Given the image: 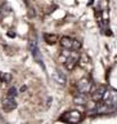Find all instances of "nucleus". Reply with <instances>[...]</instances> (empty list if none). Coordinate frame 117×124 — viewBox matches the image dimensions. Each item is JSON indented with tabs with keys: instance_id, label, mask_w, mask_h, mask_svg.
Instances as JSON below:
<instances>
[{
	"instance_id": "6",
	"label": "nucleus",
	"mask_w": 117,
	"mask_h": 124,
	"mask_svg": "<svg viewBox=\"0 0 117 124\" xmlns=\"http://www.w3.org/2000/svg\"><path fill=\"white\" fill-rule=\"evenodd\" d=\"M90 89H91V81L89 79H81L77 83V91H79L80 94H86V93L90 92Z\"/></svg>"
},
{
	"instance_id": "2",
	"label": "nucleus",
	"mask_w": 117,
	"mask_h": 124,
	"mask_svg": "<svg viewBox=\"0 0 117 124\" xmlns=\"http://www.w3.org/2000/svg\"><path fill=\"white\" fill-rule=\"evenodd\" d=\"M59 120L67 123H79L83 120V114L77 110H69V111H66L59 118Z\"/></svg>"
},
{
	"instance_id": "1",
	"label": "nucleus",
	"mask_w": 117,
	"mask_h": 124,
	"mask_svg": "<svg viewBox=\"0 0 117 124\" xmlns=\"http://www.w3.org/2000/svg\"><path fill=\"white\" fill-rule=\"evenodd\" d=\"M28 49H30L31 54H32L34 60L36 61L42 69H45L44 62H42V57H41V53H40V49H39V45H37L36 39H30V41H28Z\"/></svg>"
},
{
	"instance_id": "4",
	"label": "nucleus",
	"mask_w": 117,
	"mask_h": 124,
	"mask_svg": "<svg viewBox=\"0 0 117 124\" xmlns=\"http://www.w3.org/2000/svg\"><path fill=\"white\" fill-rule=\"evenodd\" d=\"M66 60H64V67L68 71H72L76 67V65L79 63V54L76 52H67L66 50Z\"/></svg>"
},
{
	"instance_id": "3",
	"label": "nucleus",
	"mask_w": 117,
	"mask_h": 124,
	"mask_svg": "<svg viewBox=\"0 0 117 124\" xmlns=\"http://www.w3.org/2000/svg\"><path fill=\"white\" fill-rule=\"evenodd\" d=\"M61 45L62 48L67 49V50H77L81 48V43L79 40H76V39H72L69 36H63L61 38Z\"/></svg>"
},
{
	"instance_id": "9",
	"label": "nucleus",
	"mask_w": 117,
	"mask_h": 124,
	"mask_svg": "<svg viewBox=\"0 0 117 124\" xmlns=\"http://www.w3.org/2000/svg\"><path fill=\"white\" fill-rule=\"evenodd\" d=\"M44 39H45V41L48 43V44H54V43H57L58 36L54 35V34H44Z\"/></svg>"
},
{
	"instance_id": "5",
	"label": "nucleus",
	"mask_w": 117,
	"mask_h": 124,
	"mask_svg": "<svg viewBox=\"0 0 117 124\" xmlns=\"http://www.w3.org/2000/svg\"><path fill=\"white\" fill-rule=\"evenodd\" d=\"M1 106H3V110L5 112H10V111H13L14 108H17V101H15L13 97H7V98L3 100Z\"/></svg>"
},
{
	"instance_id": "12",
	"label": "nucleus",
	"mask_w": 117,
	"mask_h": 124,
	"mask_svg": "<svg viewBox=\"0 0 117 124\" xmlns=\"http://www.w3.org/2000/svg\"><path fill=\"white\" fill-rule=\"evenodd\" d=\"M7 35H8L9 38H15V34H14V32H12V31H9V32H8Z\"/></svg>"
},
{
	"instance_id": "11",
	"label": "nucleus",
	"mask_w": 117,
	"mask_h": 124,
	"mask_svg": "<svg viewBox=\"0 0 117 124\" xmlns=\"http://www.w3.org/2000/svg\"><path fill=\"white\" fill-rule=\"evenodd\" d=\"M18 94V91L15 87H10L9 89H8V97H13V98H15Z\"/></svg>"
},
{
	"instance_id": "7",
	"label": "nucleus",
	"mask_w": 117,
	"mask_h": 124,
	"mask_svg": "<svg viewBox=\"0 0 117 124\" xmlns=\"http://www.w3.org/2000/svg\"><path fill=\"white\" fill-rule=\"evenodd\" d=\"M106 92H107V89L104 87H102V85H100V87H96L94 91L91 92V100L94 101V102H100V101H103Z\"/></svg>"
},
{
	"instance_id": "13",
	"label": "nucleus",
	"mask_w": 117,
	"mask_h": 124,
	"mask_svg": "<svg viewBox=\"0 0 117 124\" xmlns=\"http://www.w3.org/2000/svg\"><path fill=\"white\" fill-rule=\"evenodd\" d=\"M0 16H1V9H0Z\"/></svg>"
},
{
	"instance_id": "10",
	"label": "nucleus",
	"mask_w": 117,
	"mask_h": 124,
	"mask_svg": "<svg viewBox=\"0 0 117 124\" xmlns=\"http://www.w3.org/2000/svg\"><path fill=\"white\" fill-rule=\"evenodd\" d=\"M0 80L1 83H9L12 80V75L9 72H0Z\"/></svg>"
},
{
	"instance_id": "8",
	"label": "nucleus",
	"mask_w": 117,
	"mask_h": 124,
	"mask_svg": "<svg viewBox=\"0 0 117 124\" xmlns=\"http://www.w3.org/2000/svg\"><path fill=\"white\" fill-rule=\"evenodd\" d=\"M53 79H54L55 83H58L59 85H62V87L66 84V76H64V74L62 72V71H59V70L53 74Z\"/></svg>"
}]
</instances>
